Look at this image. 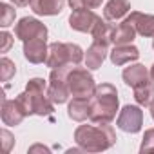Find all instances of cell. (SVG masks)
<instances>
[]
</instances>
